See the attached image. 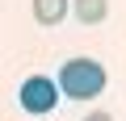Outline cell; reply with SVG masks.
I'll list each match as a JSON object with an SVG mask.
<instances>
[{"instance_id": "1", "label": "cell", "mask_w": 126, "mask_h": 121, "mask_svg": "<svg viewBox=\"0 0 126 121\" xmlns=\"http://www.w3.org/2000/svg\"><path fill=\"white\" fill-rule=\"evenodd\" d=\"M55 88H59V96H67V100H88V96H101V92H105V67L97 63V58L76 54V58H67V63L59 67Z\"/></svg>"}, {"instance_id": "2", "label": "cell", "mask_w": 126, "mask_h": 121, "mask_svg": "<svg viewBox=\"0 0 126 121\" xmlns=\"http://www.w3.org/2000/svg\"><path fill=\"white\" fill-rule=\"evenodd\" d=\"M17 100H21V109H25V113L42 117V113H55V100H59V88H55V79H50V75H30V79L21 84Z\"/></svg>"}, {"instance_id": "3", "label": "cell", "mask_w": 126, "mask_h": 121, "mask_svg": "<svg viewBox=\"0 0 126 121\" xmlns=\"http://www.w3.org/2000/svg\"><path fill=\"white\" fill-rule=\"evenodd\" d=\"M67 0H34V21L38 25H59L63 17H67Z\"/></svg>"}, {"instance_id": "4", "label": "cell", "mask_w": 126, "mask_h": 121, "mask_svg": "<svg viewBox=\"0 0 126 121\" xmlns=\"http://www.w3.org/2000/svg\"><path fill=\"white\" fill-rule=\"evenodd\" d=\"M72 13H76V21H84V25H101L105 13H109V4H105V0H76Z\"/></svg>"}, {"instance_id": "5", "label": "cell", "mask_w": 126, "mask_h": 121, "mask_svg": "<svg viewBox=\"0 0 126 121\" xmlns=\"http://www.w3.org/2000/svg\"><path fill=\"white\" fill-rule=\"evenodd\" d=\"M84 121H113V117H109V113H88Z\"/></svg>"}]
</instances>
